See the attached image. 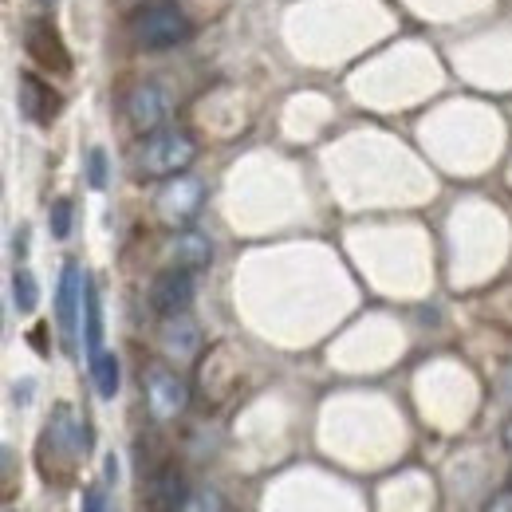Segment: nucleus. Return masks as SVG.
<instances>
[{
    "instance_id": "obj_1",
    "label": "nucleus",
    "mask_w": 512,
    "mask_h": 512,
    "mask_svg": "<svg viewBox=\"0 0 512 512\" xmlns=\"http://www.w3.org/2000/svg\"><path fill=\"white\" fill-rule=\"evenodd\" d=\"M197 162V142L190 130L162 127L142 138L138 146V174L142 178H178Z\"/></svg>"
},
{
    "instance_id": "obj_2",
    "label": "nucleus",
    "mask_w": 512,
    "mask_h": 512,
    "mask_svg": "<svg viewBox=\"0 0 512 512\" xmlns=\"http://www.w3.org/2000/svg\"><path fill=\"white\" fill-rule=\"evenodd\" d=\"M190 32H193V24H190V16L182 12L178 0H154V4L138 8L134 20H130V36H134V44L146 48V52H170V48L186 44Z\"/></svg>"
},
{
    "instance_id": "obj_3",
    "label": "nucleus",
    "mask_w": 512,
    "mask_h": 512,
    "mask_svg": "<svg viewBox=\"0 0 512 512\" xmlns=\"http://www.w3.org/2000/svg\"><path fill=\"white\" fill-rule=\"evenodd\" d=\"M142 390H146V406H150V414L158 422H170L190 406V386L170 367H158V363L146 367L142 371Z\"/></svg>"
},
{
    "instance_id": "obj_4",
    "label": "nucleus",
    "mask_w": 512,
    "mask_h": 512,
    "mask_svg": "<svg viewBox=\"0 0 512 512\" xmlns=\"http://www.w3.org/2000/svg\"><path fill=\"white\" fill-rule=\"evenodd\" d=\"M83 300H87V276L79 272V264L67 260L64 272H60V284H56V323H60L67 355H75V339H79V308H83Z\"/></svg>"
},
{
    "instance_id": "obj_5",
    "label": "nucleus",
    "mask_w": 512,
    "mask_h": 512,
    "mask_svg": "<svg viewBox=\"0 0 512 512\" xmlns=\"http://www.w3.org/2000/svg\"><path fill=\"white\" fill-rule=\"evenodd\" d=\"M16 99H20L24 119L36 123V127H52L56 115L64 111V95H60L48 79H40L36 71H20V79H16Z\"/></svg>"
},
{
    "instance_id": "obj_6",
    "label": "nucleus",
    "mask_w": 512,
    "mask_h": 512,
    "mask_svg": "<svg viewBox=\"0 0 512 512\" xmlns=\"http://www.w3.org/2000/svg\"><path fill=\"white\" fill-rule=\"evenodd\" d=\"M186 501H190V489L174 461L158 465L150 473V481L142 485V512H182Z\"/></svg>"
},
{
    "instance_id": "obj_7",
    "label": "nucleus",
    "mask_w": 512,
    "mask_h": 512,
    "mask_svg": "<svg viewBox=\"0 0 512 512\" xmlns=\"http://www.w3.org/2000/svg\"><path fill=\"white\" fill-rule=\"evenodd\" d=\"M24 48H28V56H32L36 64L56 71V75H67V71H71V56H67V48H64V36L56 32V24H52L48 16L28 20V28H24Z\"/></svg>"
},
{
    "instance_id": "obj_8",
    "label": "nucleus",
    "mask_w": 512,
    "mask_h": 512,
    "mask_svg": "<svg viewBox=\"0 0 512 512\" xmlns=\"http://www.w3.org/2000/svg\"><path fill=\"white\" fill-rule=\"evenodd\" d=\"M193 304V272L190 268H166V272H158L154 276V284H150V308H154V316H182L186 308Z\"/></svg>"
},
{
    "instance_id": "obj_9",
    "label": "nucleus",
    "mask_w": 512,
    "mask_h": 512,
    "mask_svg": "<svg viewBox=\"0 0 512 512\" xmlns=\"http://www.w3.org/2000/svg\"><path fill=\"white\" fill-rule=\"evenodd\" d=\"M201 182L197 178H186V174H178V178H166V186L158 193V217L166 221V225H190L193 217H197V209H201Z\"/></svg>"
},
{
    "instance_id": "obj_10",
    "label": "nucleus",
    "mask_w": 512,
    "mask_h": 512,
    "mask_svg": "<svg viewBox=\"0 0 512 512\" xmlns=\"http://www.w3.org/2000/svg\"><path fill=\"white\" fill-rule=\"evenodd\" d=\"M166 119H170V95L158 83H138L127 95V123L142 138L166 127Z\"/></svg>"
},
{
    "instance_id": "obj_11",
    "label": "nucleus",
    "mask_w": 512,
    "mask_h": 512,
    "mask_svg": "<svg viewBox=\"0 0 512 512\" xmlns=\"http://www.w3.org/2000/svg\"><path fill=\"white\" fill-rule=\"evenodd\" d=\"M40 446H52V453H60V457H67V461L79 457V453H87V449H91L87 422H79L71 406H56V414H52L48 426H44Z\"/></svg>"
},
{
    "instance_id": "obj_12",
    "label": "nucleus",
    "mask_w": 512,
    "mask_h": 512,
    "mask_svg": "<svg viewBox=\"0 0 512 512\" xmlns=\"http://www.w3.org/2000/svg\"><path fill=\"white\" fill-rule=\"evenodd\" d=\"M158 339H162V351H166L170 363H193V359L201 355V343H205L197 320H190L186 312H182V316H166Z\"/></svg>"
},
{
    "instance_id": "obj_13",
    "label": "nucleus",
    "mask_w": 512,
    "mask_h": 512,
    "mask_svg": "<svg viewBox=\"0 0 512 512\" xmlns=\"http://www.w3.org/2000/svg\"><path fill=\"white\" fill-rule=\"evenodd\" d=\"M170 256L178 268H190V272H201L213 264V241L197 229H182L174 241H170Z\"/></svg>"
},
{
    "instance_id": "obj_14",
    "label": "nucleus",
    "mask_w": 512,
    "mask_h": 512,
    "mask_svg": "<svg viewBox=\"0 0 512 512\" xmlns=\"http://www.w3.org/2000/svg\"><path fill=\"white\" fill-rule=\"evenodd\" d=\"M83 343H87V359H95L103 351V304H99V288L87 280V300H83Z\"/></svg>"
},
{
    "instance_id": "obj_15",
    "label": "nucleus",
    "mask_w": 512,
    "mask_h": 512,
    "mask_svg": "<svg viewBox=\"0 0 512 512\" xmlns=\"http://www.w3.org/2000/svg\"><path fill=\"white\" fill-rule=\"evenodd\" d=\"M91 383L99 390V398H115L119 386H123V367H119V355L115 351H99L91 359Z\"/></svg>"
},
{
    "instance_id": "obj_16",
    "label": "nucleus",
    "mask_w": 512,
    "mask_h": 512,
    "mask_svg": "<svg viewBox=\"0 0 512 512\" xmlns=\"http://www.w3.org/2000/svg\"><path fill=\"white\" fill-rule=\"evenodd\" d=\"M12 304H16L20 316H32L36 304H40V284L28 268H16V276H12Z\"/></svg>"
},
{
    "instance_id": "obj_17",
    "label": "nucleus",
    "mask_w": 512,
    "mask_h": 512,
    "mask_svg": "<svg viewBox=\"0 0 512 512\" xmlns=\"http://www.w3.org/2000/svg\"><path fill=\"white\" fill-rule=\"evenodd\" d=\"M182 512H225V497L217 489H209V485L205 489H193Z\"/></svg>"
},
{
    "instance_id": "obj_18",
    "label": "nucleus",
    "mask_w": 512,
    "mask_h": 512,
    "mask_svg": "<svg viewBox=\"0 0 512 512\" xmlns=\"http://www.w3.org/2000/svg\"><path fill=\"white\" fill-rule=\"evenodd\" d=\"M87 186L91 190H107V150H87Z\"/></svg>"
},
{
    "instance_id": "obj_19",
    "label": "nucleus",
    "mask_w": 512,
    "mask_h": 512,
    "mask_svg": "<svg viewBox=\"0 0 512 512\" xmlns=\"http://www.w3.org/2000/svg\"><path fill=\"white\" fill-rule=\"evenodd\" d=\"M48 225H52V237H56V241H64L67 233H71V201H67V197H60V201H52Z\"/></svg>"
},
{
    "instance_id": "obj_20",
    "label": "nucleus",
    "mask_w": 512,
    "mask_h": 512,
    "mask_svg": "<svg viewBox=\"0 0 512 512\" xmlns=\"http://www.w3.org/2000/svg\"><path fill=\"white\" fill-rule=\"evenodd\" d=\"M79 512H111V501H107V493H103V489H83Z\"/></svg>"
},
{
    "instance_id": "obj_21",
    "label": "nucleus",
    "mask_w": 512,
    "mask_h": 512,
    "mask_svg": "<svg viewBox=\"0 0 512 512\" xmlns=\"http://www.w3.org/2000/svg\"><path fill=\"white\" fill-rule=\"evenodd\" d=\"M481 512H512V489L497 493V497H493V501H489V505H485Z\"/></svg>"
},
{
    "instance_id": "obj_22",
    "label": "nucleus",
    "mask_w": 512,
    "mask_h": 512,
    "mask_svg": "<svg viewBox=\"0 0 512 512\" xmlns=\"http://www.w3.org/2000/svg\"><path fill=\"white\" fill-rule=\"evenodd\" d=\"M107 481H119V461H115V453H107Z\"/></svg>"
},
{
    "instance_id": "obj_23",
    "label": "nucleus",
    "mask_w": 512,
    "mask_h": 512,
    "mask_svg": "<svg viewBox=\"0 0 512 512\" xmlns=\"http://www.w3.org/2000/svg\"><path fill=\"white\" fill-rule=\"evenodd\" d=\"M501 438H505V446L512 449V418H509V422H505V430H501Z\"/></svg>"
},
{
    "instance_id": "obj_24",
    "label": "nucleus",
    "mask_w": 512,
    "mask_h": 512,
    "mask_svg": "<svg viewBox=\"0 0 512 512\" xmlns=\"http://www.w3.org/2000/svg\"><path fill=\"white\" fill-rule=\"evenodd\" d=\"M509 489H512V469H509Z\"/></svg>"
},
{
    "instance_id": "obj_25",
    "label": "nucleus",
    "mask_w": 512,
    "mask_h": 512,
    "mask_svg": "<svg viewBox=\"0 0 512 512\" xmlns=\"http://www.w3.org/2000/svg\"><path fill=\"white\" fill-rule=\"evenodd\" d=\"M44 4H56V0H44Z\"/></svg>"
},
{
    "instance_id": "obj_26",
    "label": "nucleus",
    "mask_w": 512,
    "mask_h": 512,
    "mask_svg": "<svg viewBox=\"0 0 512 512\" xmlns=\"http://www.w3.org/2000/svg\"><path fill=\"white\" fill-rule=\"evenodd\" d=\"M4 512H12V509H4Z\"/></svg>"
}]
</instances>
